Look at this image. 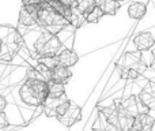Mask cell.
<instances>
[{"label":"cell","mask_w":155,"mask_h":131,"mask_svg":"<svg viewBox=\"0 0 155 131\" xmlns=\"http://www.w3.org/2000/svg\"><path fill=\"white\" fill-rule=\"evenodd\" d=\"M49 94V83L42 79H27L19 89L22 102L29 107H42Z\"/></svg>","instance_id":"cell-1"},{"label":"cell","mask_w":155,"mask_h":131,"mask_svg":"<svg viewBox=\"0 0 155 131\" xmlns=\"http://www.w3.org/2000/svg\"><path fill=\"white\" fill-rule=\"evenodd\" d=\"M123 79H136L147 70V64L139 52H125L116 63Z\"/></svg>","instance_id":"cell-2"},{"label":"cell","mask_w":155,"mask_h":131,"mask_svg":"<svg viewBox=\"0 0 155 131\" xmlns=\"http://www.w3.org/2000/svg\"><path fill=\"white\" fill-rule=\"evenodd\" d=\"M23 45V37L14 27L2 26V52L0 57L3 62H11L21 47Z\"/></svg>","instance_id":"cell-3"},{"label":"cell","mask_w":155,"mask_h":131,"mask_svg":"<svg viewBox=\"0 0 155 131\" xmlns=\"http://www.w3.org/2000/svg\"><path fill=\"white\" fill-rule=\"evenodd\" d=\"M37 23L45 29H63L71 25V22L57 12L48 2H44L37 10Z\"/></svg>","instance_id":"cell-4"},{"label":"cell","mask_w":155,"mask_h":131,"mask_svg":"<svg viewBox=\"0 0 155 131\" xmlns=\"http://www.w3.org/2000/svg\"><path fill=\"white\" fill-rule=\"evenodd\" d=\"M33 51L35 55H38V57L56 56L61 51V41L54 33L44 30L33 44Z\"/></svg>","instance_id":"cell-5"},{"label":"cell","mask_w":155,"mask_h":131,"mask_svg":"<svg viewBox=\"0 0 155 131\" xmlns=\"http://www.w3.org/2000/svg\"><path fill=\"white\" fill-rule=\"evenodd\" d=\"M116 126L121 131H134V122L135 118H131L127 113H124L121 109H118L117 105L113 104L110 107H102L99 108Z\"/></svg>","instance_id":"cell-6"},{"label":"cell","mask_w":155,"mask_h":131,"mask_svg":"<svg viewBox=\"0 0 155 131\" xmlns=\"http://www.w3.org/2000/svg\"><path fill=\"white\" fill-rule=\"evenodd\" d=\"M114 104L118 109H121L124 113H127L131 118H136L137 115L143 112H148V108L142 102L139 96H128L123 100H116Z\"/></svg>","instance_id":"cell-7"},{"label":"cell","mask_w":155,"mask_h":131,"mask_svg":"<svg viewBox=\"0 0 155 131\" xmlns=\"http://www.w3.org/2000/svg\"><path fill=\"white\" fill-rule=\"evenodd\" d=\"M57 120L65 127H71L82 119V108L76 104V102L71 101L68 107L57 116Z\"/></svg>","instance_id":"cell-8"},{"label":"cell","mask_w":155,"mask_h":131,"mask_svg":"<svg viewBox=\"0 0 155 131\" xmlns=\"http://www.w3.org/2000/svg\"><path fill=\"white\" fill-rule=\"evenodd\" d=\"M40 5H25L22 4L18 14V23L25 27L35 26L37 23V10Z\"/></svg>","instance_id":"cell-9"},{"label":"cell","mask_w":155,"mask_h":131,"mask_svg":"<svg viewBox=\"0 0 155 131\" xmlns=\"http://www.w3.org/2000/svg\"><path fill=\"white\" fill-rule=\"evenodd\" d=\"M68 100L67 94L61 97H48L44 102L42 108H44V112L48 118H56L57 113H59V109L63 104Z\"/></svg>","instance_id":"cell-10"},{"label":"cell","mask_w":155,"mask_h":131,"mask_svg":"<svg viewBox=\"0 0 155 131\" xmlns=\"http://www.w3.org/2000/svg\"><path fill=\"white\" fill-rule=\"evenodd\" d=\"M93 131H121V130L99 109L98 113H97L95 120H94Z\"/></svg>","instance_id":"cell-11"},{"label":"cell","mask_w":155,"mask_h":131,"mask_svg":"<svg viewBox=\"0 0 155 131\" xmlns=\"http://www.w3.org/2000/svg\"><path fill=\"white\" fill-rule=\"evenodd\" d=\"M139 98L150 111H155V82H148L140 90Z\"/></svg>","instance_id":"cell-12"},{"label":"cell","mask_w":155,"mask_h":131,"mask_svg":"<svg viewBox=\"0 0 155 131\" xmlns=\"http://www.w3.org/2000/svg\"><path fill=\"white\" fill-rule=\"evenodd\" d=\"M154 44H155V38L150 32H142L134 37V45L140 52L151 49L154 47Z\"/></svg>","instance_id":"cell-13"},{"label":"cell","mask_w":155,"mask_h":131,"mask_svg":"<svg viewBox=\"0 0 155 131\" xmlns=\"http://www.w3.org/2000/svg\"><path fill=\"white\" fill-rule=\"evenodd\" d=\"M155 119L148 112H143L135 118L134 131H153Z\"/></svg>","instance_id":"cell-14"},{"label":"cell","mask_w":155,"mask_h":131,"mask_svg":"<svg viewBox=\"0 0 155 131\" xmlns=\"http://www.w3.org/2000/svg\"><path fill=\"white\" fill-rule=\"evenodd\" d=\"M71 77H72V71L70 70V67H64V66H57L53 68L52 71V81L57 83H63L67 85L70 82Z\"/></svg>","instance_id":"cell-15"},{"label":"cell","mask_w":155,"mask_h":131,"mask_svg":"<svg viewBox=\"0 0 155 131\" xmlns=\"http://www.w3.org/2000/svg\"><path fill=\"white\" fill-rule=\"evenodd\" d=\"M128 16L131 19L139 21V19L144 18V15L147 14V4L144 2H134L128 5Z\"/></svg>","instance_id":"cell-16"},{"label":"cell","mask_w":155,"mask_h":131,"mask_svg":"<svg viewBox=\"0 0 155 131\" xmlns=\"http://www.w3.org/2000/svg\"><path fill=\"white\" fill-rule=\"evenodd\" d=\"M98 5L105 15H116L120 10V2L117 0H98Z\"/></svg>","instance_id":"cell-17"},{"label":"cell","mask_w":155,"mask_h":131,"mask_svg":"<svg viewBox=\"0 0 155 131\" xmlns=\"http://www.w3.org/2000/svg\"><path fill=\"white\" fill-rule=\"evenodd\" d=\"M97 5H98V2H97V0H78L76 5H75V10L86 18V15L90 14Z\"/></svg>","instance_id":"cell-18"},{"label":"cell","mask_w":155,"mask_h":131,"mask_svg":"<svg viewBox=\"0 0 155 131\" xmlns=\"http://www.w3.org/2000/svg\"><path fill=\"white\" fill-rule=\"evenodd\" d=\"M61 96H65V85L52 81V82L49 83L48 97H61Z\"/></svg>","instance_id":"cell-19"},{"label":"cell","mask_w":155,"mask_h":131,"mask_svg":"<svg viewBox=\"0 0 155 131\" xmlns=\"http://www.w3.org/2000/svg\"><path fill=\"white\" fill-rule=\"evenodd\" d=\"M104 15H105V14H104V11L101 10V7H99V5H97V7L94 8L90 14H87V15H86V22H87V23H98V22L102 19V16H104Z\"/></svg>","instance_id":"cell-20"},{"label":"cell","mask_w":155,"mask_h":131,"mask_svg":"<svg viewBox=\"0 0 155 131\" xmlns=\"http://www.w3.org/2000/svg\"><path fill=\"white\" fill-rule=\"evenodd\" d=\"M8 124V120H7V116H5V113H4V111H3L2 113H0V129H4L5 126Z\"/></svg>","instance_id":"cell-21"},{"label":"cell","mask_w":155,"mask_h":131,"mask_svg":"<svg viewBox=\"0 0 155 131\" xmlns=\"http://www.w3.org/2000/svg\"><path fill=\"white\" fill-rule=\"evenodd\" d=\"M61 3H64L65 5H68V7H71V8H75V5H76V2L78 0H60Z\"/></svg>","instance_id":"cell-22"},{"label":"cell","mask_w":155,"mask_h":131,"mask_svg":"<svg viewBox=\"0 0 155 131\" xmlns=\"http://www.w3.org/2000/svg\"><path fill=\"white\" fill-rule=\"evenodd\" d=\"M5 104H7V102H5V98L4 97H0V111H4L5 109Z\"/></svg>","instance_id":"cell-23"},{"label":"cell","mask_w":155,"mask_h":131,"mask_svg":"<svg viewBox=\"0 0 155 131\" xmlns=\"http://www.w3.org/2000/svg\"><path fill=\"white\" fill-rule=\"evenodd\" d=\"M151 68H154L155 70V49L153 51V53H151Z\"/></svg>","instance_id":"cell-24"},{"label":"cell","mask_w":155,"mask_h":131,"mask_svg":"<svg viewBox=\"0 0 155 131\" xmlns=\"http://www.w3.org/2000/svg\"><path fill=\"white\" fill-rule=\"evenodd\" d=\"M117 2H120V3H121V2H124V0H117Z\"/></svg>","instance_id":"cell-25"}]
</instances>
